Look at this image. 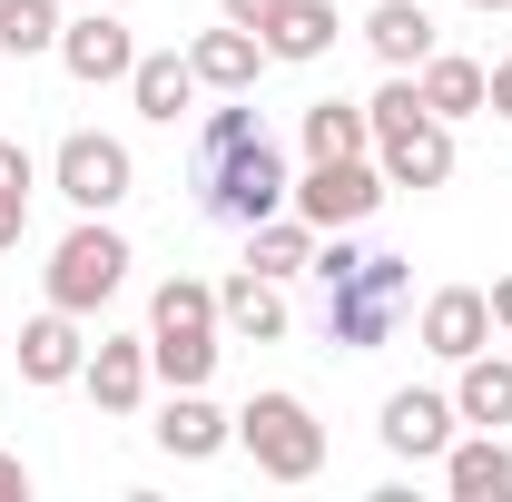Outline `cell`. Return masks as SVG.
Masks as SVG:
<instances>
[{
    "label": "cell",
    "mask_w": 512,
    "mask_h": 502,
    "mask_svg": "<svg viewBox=\"0 0 512 502\" xmlns=\"http://www.w3.org/2000/svg\"><path fill=\"white\" fill-rule=\"evenodd\" d=\"M128 237L109 227V217H79L60 247H50V306H69V315H99L109 296L128 286Z\"/></svg>",
    "instance_id": "5"
},
{
    "label": "cell",
    "mask_w": 512,
    "mask_h": 502,
    "mask_svg": "<svg viewBox=\"0 0 512 502\" xmlns=\"http://www.w3.org/2000/svg\"><path fill=\"white\" fill-rule=\"evenodd\" d=\"M227 443H237V414H217V404H207V384H168L158 453H178V463H207V453H227Z\"/></svg>",
    "instance_id": "13"
},
{
    "label": "cell",
    "mask_w": 512,
    "mask_h": 502,
    "mask_svg": "<svg viewBox=\"0 0 512 502\" xmlns=\"http://www.w3.org/2000/svg\"><path fill=\"white\" fill-rule=\"evenodd\" d=\"M276 10H286V0H217V20H237V30H266Z\"/></svg>",
    "instance_id": "29"
},
{
    "label": "cell",
    "mask_w": 512,
    "mask_h": 502,
    "mask_svg": "<svg viewBox=\"0 0 512 502\" xmlns=\"http://www.w3.org/2000/svg\"><path fill=\"white\" fill-rule=\"evenodd\" d=\"M444 493H453V502H503V493H512V443L483 434V424H473V434H453V443H444Z\"/></svg>",
    "instance_id": "16"
},
{
    "label": "cell",
    "mask_w": 512,
    "mask_h": 502,
    "mask_svg": "<svg viewBox=\"0 0 512 502\" xmlns=\"http://www.w3.org/2000/svg\"><path fill=\"white\" fill-rule=\"evenodd\" d=\"M0 10H10V0H0Z\"/></svg>",
    "instance_id": "33"
},
{
    "label": "cell",
    "mask_w": 512,
    "mask_h": 502,
    "mask_svg": "<svg viewBox=\"0 0 512 502\" xmlns=\"http://www.w3.org/2000/svg\"><path fill=\"white\" fill-rule=\"evenodd\" d=\"M286 148L256 128V109H207V128H197V207L217 217V227H256V217H276L286 207Z\"/></svg>",
    "instance_id": "1"
},
{
    "label": "cell",
    "mask_w": 512,
    "mask_h": 502,
    "mask_svg": "<svg viewBox=\"0 0 512 502\" xmlns=\"http://www.w3.org/2000/svg\"><path fill=\"white\" fill-rule=\"evenodd\" d=\"M247 266H256V276H276V286H286V276H306V266H316V227H306L296 207L256 217V227H247Z\"/></svg>",
    "instance_id": "22"
},
{
    "label": "cell",
    "mask_w": 512,
    "mask_h": 502,
    "mask_svg": "<svg viewBox=\"0 0 512 502\" xmlns=\"http://www.w3.org/2000/svg\"><path fill=\"white\" fill-rule=\"evenodd\" d=\"M60 30H69V0H10V10H0V50H10V60H50Z\"/></svg>",
    "instance_id": "25"
},
{
    "label": "cell",
    "mask_w": 512,
    "mask_h": 502,
    "mask_svg": "<svg viewBox=\"0 0 512 502\" xmlns=\"http://www.w3.org/2000/svg\"><path fill=\"white\" fill-rule=\"evenodd\" d=\"M365 50H375L384 69H424L434 60V10H424V0H375V10H365Z\"/></svg>",
    "instance_id": "19"
},
{
    "label": "cell",
    "mask_w": 512,
    "mask_h": 502,
    "mask_svg": "<svg viewBox=\"0 0 512 502\" xmlns=\"http://www.w3.org/2000/svg\"><path fill=\"white\" fill-rule=\"evenodd\" d=\"M0 188H40V158H30L20 138H0Z\"/></svg>",
    "instance_id": "27"
},
{
    "label": "cell",
    "mask_w": 512,
    "mask_h": 502,
    "mask_svg": "<svg viewBox=\"0 0 512 502\" xmlns=\"http://www.w3.org/2000/svg\"><path fill=\"white\" fill-rule=\"evenodd\" d=\"M227 325H217V286H197V276H168L158 296H148V365L158 384H207L217 375V345Z\"/></svg>",
    "instance_id": "3"
},
{
    "label": "cell",
    "mask_w": 512,
    "mask_h": 502,
    "mask_svg": "<svg viewBox=\"0 0 512 502\" xmlns=\"http://www.w3.org/2000/svg\"><path fill=\"white\" fill-rule=\"evenodd\" d=\"M30 237V188H0V256Z\"/></svg>",
    "instance_id": "26"
},
{
    "label": "cell",
    "mask_w": 512,
    "mask_h": 502,
    "mask_svg": "<svg viewBox=\"0 0 512 502\" xmlns=\"http://www.w3.org/2000/svg\"><path fill=\"white\" fill-rule=\"evenodd\" d=\"M188 69H197V89L247 99L256 69H266V40H256V30H237V20H217V30H197V40H188Z\"/></svg>",
    "instance_id": "14"
},
{
    "label": "cell",
    "mask_w": 512,
    "mask_h": 502,
    "mask_svg": "<svg viewBox=\"0 0 512 502\" xmlns=\"http://www.w3.org/2000/svg\"><path fill=\"white\" fill-rule=\"evenodd\" d=\"M217 325H227L237 345H276V335H286V286L256 276V266H237V276L217 286Z\"/></svg>",
    "instance_id": "18"
},
{
    "label": "cell",
    "mask_w": 512,
    "mask_h": 502,
    "mask_svg": "<svg viewBox=\"0 0 512 502\" xmlns=\"http://www.w3.org/2000/svg\"><path fill=\"white\" fill-rule=\"evenodd\" d=\"M414 89H424L434 119H483V60H463V50H434L414 69Z\"/></svg>",
    "instance_id": "23"
},
{
    "label": "cell",
    "mask_w": 512,
    "mask_h": 502,
    "mask_svg": "<svg viewBox=\"0 0 512 502\" xmlns=\"http://www.w3.org/2000/svg\"><path fill=\"white\" fill-rule=\"evenodd\" d=\"M128 109L138 119H158V128H178L197 109V69L188 50H138V69H128Z\"/></svg>",
    "instance_id": "17"
},
{
    "label": "cell",
    "mask_w": 512,
    "mask_h": 502,
    "mask_svg": "<svg viewBox=\"0 0 512 502\" xmlns=\"http://www.w3.org/2000/svg\"><path fill=\"white\" fill-rule=\"evenodd\" d=\"M50 60H60L79 89H128V69H138V40H128L119 10H99V0H89V10L60 30V50H50Z\"/></svg>",
    "instance_id": "8"
},
{
    "label": "cell",
    "mask_w": 512,
    "mask_h": 502,
    "mask_svg": "<svg viewBox=\"0 0 512 502\" xmlns=\"http://www.w3.org/2000/svg\"><path fill=\"white\" fill-rule=\"evenodd\" d=\"M473 10H512V0H473Z\"/></svg>",
    "instance_id": "32"
},
{
    "label": "cell",
    "mask_w": 512,
    "mask_h": 502,
    "mask_svg": "<svg viewBox=\"0 0 512 502\" xmlns=\"http://www.w3.org/2000/svg\"><path fill=\"white\" fill-rule=\"evenodd\" d=\"M483 296H493V335H512V276H493Z\"/></svg>",
    "instance_id": "31"
},
{
    "label": "cell",
    "mask_w": 512,
    "mask_h": 502,
    "mask_svg": "<svg viewBox=\"0 0 512 502\" xmlns=\"http://www.w3.org/2000/svg\"><path fill=\"white\" fill-rule=\"evenodd\" d=\"M414 345L444 355V365L483 355V345H493V296H483V286H434V296L414 306Z\"/></svg>",
    "instance_id": "9"
},
{
    "label": "cell",
    "mask_w": 512,
    "mask_h": 502,
    "mask_svg": "<svg viewBox=\"0 0 512 502\" xmlns=\"http://www.w3.org/2000/svg\"><path fill=\"white\" fill-rule=\"evenodd\" d=\"M79 365H89V335L69 306H40L20 325V384H79Z\"/></svg>",
    "instance_id": "15"
},
{
    "label": "cell",
    "mask_w": 512,
    "mask_h": 502,
    "mask_svg": "<svg viewBox=\"0 0 512 502\" xmlns=\"http://www.w3.org/2000/svg\"><path fill=\"white\" fill-rule=\"evenodd\" d=\"M306 276L325 286V345H345V355H375L394 315L414 306V266L394 247H355V227H335Z\"/></svg>",
    "instance_id": "2"
},
{
    "label": "cell",
    "mask_w": 512,
    "mask_h": 502,
    "mask_svg": "<svg viewBox=\"0 0 512 502\" xmlns=\"http://www.w3.org/2000/svg\"><path fill=\"white\" fill-rule=\"evenodd\" d=\"M335 30H345V20H335V0H286L256 40H266V60L306 69V60H325V50H335Z\"/></svg>",
    "instance_id": "21"
},
{
    "label": "cell",
    "mask_w": 512,
    "mask_h": 502,
    "mask_svg": "<svg viewBox=\"0 0 512 502\" xmlns=\"http://www.w3.org/2000/svg\"><path fill=\"white\" fill-rule=\"evenodd\" d=\"M0 502H30V463L20 453H0Z\"/></svg>",
    "instance_id": "30"
},
{
    "label": "cell",
    "mask_w": 512,
    "mask_h": 502,
    "mask_svg": "<svg viewBox=\"0 0 512 502\" xmlns=\"http://www.w3.org/2000/svg\"><path fill=\"white\" fill-rule=\"evenodd\" d=\"M50 188H60L79 217H109V207H128V188H138V158H128V138H109V128H69L60 148H50Z\"/></svg>",
    "instance_id": "6"
},
{
    "label": "cell",
    "mask_w": 512,
    "mask_h": 502,
    "mask_svg": "<svg viewBox=\"0 0 512 502\" xmlns=\"http://www.w3.org/2000/svg\"><path fill=\"white\" fill-rule=\"evenodd\" d=\"M453 394H434V384H394L384 394V453H404V463H444V443H453Z\"/></svg>",
    "instance_id": "10"
},
{
    "label": "cell",
    "mask_w": 512,
    "mask_h": 502,
    "mask_svg": "<svg viewBox=\"0 0 512 502\" xmlns=\"http://www.w3.org/2000/svg\"><path fill=\"white\" fill-rule=\"evenodd\" d=\"M237 453H247L266 483H316L325 473V424L306 394H286V384H266L247 394V414H237Z\"/></svg>",
    "instance_id": "4"
},
{
    "label": "cell",
    "mask_w": 512,
    "mask_h": 502,
    "mask_svg": "<svg viewBox=\"0 0 512 502\" xmlns=\"http://www.w3.org/2000/svg\"><path fill=\"white\" fill-rule=\"evenodd\" d=\"M296 148H306V158H365V148H375V119H365L355 99H316L306 128H296Z\"/></svg>",
    "instance_id": "24"
},
{
    "label": "cell",
    "mask_w": 512,
    "mask_h": 502,
    "mask_svg": "<svg viewBox=\"0 0 512 502\" xmlns=\"http://www.w3.org/2000/svg\"><path fill=\"white\" fill-rule=\"evenodd\" d=\"M79 384H89V404H99V414H138V404H148V384H158L148 335H99V345H89V365H79Z\"/></svg>",
    "instance_id": "11"
},
{
    "label": "cell",
    "mask_w": 512,
    "mask_h": 502,
    "mask_svg": "<svg viewBox=\"0 0 512 502\" xmlns=\"http://www.w3.org/2000/svg\"><path fill=\"white\" fill-rule=\"evenodd\" d=\"M483 109H493V119H512V50L483 69Z\"/></svg>",
    "instance_id": "28"
},
{
    "label": "cell",
    "mask_w": 512,
    "mask_h": 502,
    "mask_svg": "<svg viewBox=\"0 0 512 502\" xmlns=\"http://www.w3.org/2000/svg\"><path fill=\"white\" fill-rule=\"evenodd\" d=\"M453 414L483 424V434H503L512 424V355H493V345L463 355V365H453Z\"/></svg>",
    "instance_id": "20"
},
{
    "label": "cell",
    "mask_w": 512,
    "mask_h": 502,
    "mask_svg": "<svg viewBox=\"0 0 512 502\" xmlns=\"http://www.w3.org/2000/svg\"><path fill=\"white\" fill-rule=\"evenodd\" d=\"M375 168H384V188H444L453 178V119H414V128H394L375 148Z\"/></svg>",
    "instance_id": "12"
},
{
    "label": "cell",
    "mask_w": 512,
    "mask_h": 502,
    "mask_svg": "<svg viewBox=\"0 0 512 502\" xmlns=\"http://www.w3.org/2000/svg\"><path fill=\"white\" fill-rule=\"evenodd\" d=\"M384 197H394V188H384L375 148H365V158H306V178L286 188V207H296L316 237H335V227H365Z\"/></svg>",
    "instance_id": "7"
}]
</instances>
